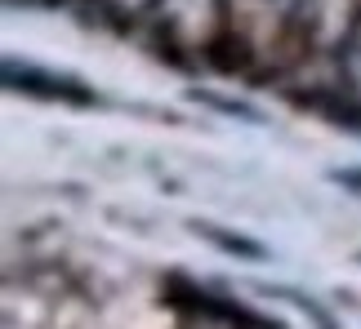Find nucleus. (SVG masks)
Returning a JSON list of instances; mask_svg holds the SVG:
<instances>
[{
  "instance_id": "f257e3e1",
  "label": "nucleus",
  "mask_w": 361,
  "mask_h": 329,
  "mask_svg": "<svg viewBox=\"0 0 361 329\" xmlns=\"http://www.w3.org/2000/svg\"><path fill=\"white\" fill-rule=\"evenodd\" d=\"M361 32V0H295L290 40L299 53H335L348 49Z\"/></svg>"
},
{
  "instance_id": "f03ea898",
  "label": "nucleus",
  "mask_w": 361,
  "mask_h": 329,
  "mask_svg": "<svg viewBox=\"0 0 361 329\" xmlns=\"http://www.w3.org/2000/svg\"><path fill=\"white\" fill-rule=\"evenodd\" d=\"M152 27L170 49L210 53L224 40V0H152Z\"/></svg>"
},
{
  "instance_id": "7ed1b4c3",
  "label": "nucleus",
  "mask_w": 361,
  "mask_h": 329,
  "mask_svg": "<svg viewBox=\"0 0 361 329\" xmlns=\"http://www.w3.org/2000/svg\"><path fill=\"white\" fill-rule=\"evenodd\" d=\"M5 80H9V89L36 93V98H59V103H76V107H90V103H94V89H90V85H80V80H72V76L40 72V67L5 63Z\"/></svg>"
},
{
  "instance_id": "20e7f679",
  "label": "nucleus",
  "mask_w": 361,
  "mask_h": 329,
  "mask_svg": "<svg viewBox=\"0 0 361 329\" xmlns=\"http://www.w3.org/2000/svg\"><path fill=\"white\" fill-rule=\"evenodd\" d=\"M201 236H210L219 250H228V254H245V258H263V245L259 240H245V236H232V231H219V227H210V223H201L197 227Z\"/></svg>"
}]
</instances>
